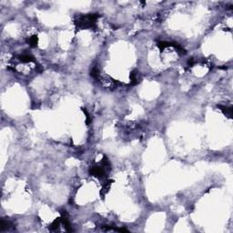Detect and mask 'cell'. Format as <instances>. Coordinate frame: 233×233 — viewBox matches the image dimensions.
Returning <instances> with one entry per match:
<instances>
[{"instance_id": "cell-1", "label": "cell", "mask_w": 233, "mask_h": 233, "mask_svg": "<svg viewBox=\"0 0 233 233\" xmlns=\"http://www.w3.org/2000/svg\"><path fill=\"white\" fill-rule=\"evenodd\" d=\"M28 43H29L30 46H36V44H37V37H36V36H31V37H29V39H28Z\"/></svg>"}]
</instances>
